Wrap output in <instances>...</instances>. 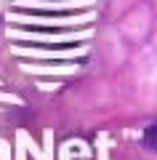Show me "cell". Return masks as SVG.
<instances>
[{
	"label": "cell",
	"mask_w": 157,
	"mask_h": 160,
	"mask_svg": "<svg viewBox=\"0 0 157 160\" xmlns=\"http://www.w3.org/2000/svg\"><path fill=\"white\" fill-rule=\"evenodd\" d=\"M144 144H146L149 149H155V152H157V123H152V126L144 131Z\"/></svg>",
	"instance_id": "cell-1"
}]
</instances>
